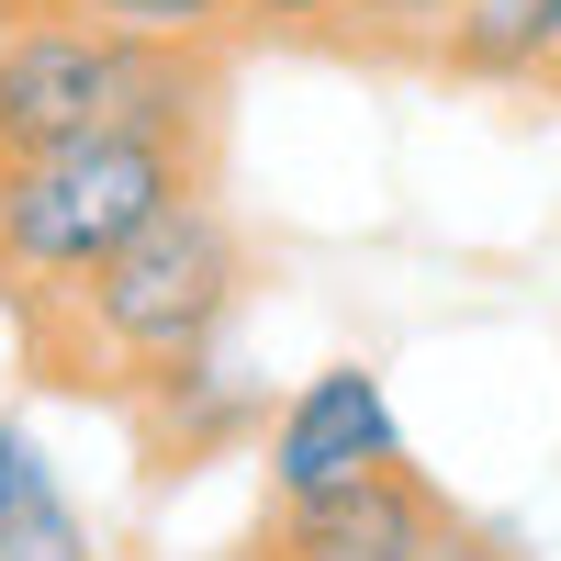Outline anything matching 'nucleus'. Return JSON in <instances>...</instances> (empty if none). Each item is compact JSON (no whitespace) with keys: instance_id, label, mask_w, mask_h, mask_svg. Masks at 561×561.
Segmentation results:
<instances>
[{"instance_id":"nucleus-3","label":"nucleus","mask_w":561,"mask_h":561,"mask_svg":"<svg viewBox=\"0 0 561 561\" xmlns=\"http://www.w3.org/2000/svg\"><path fill=\"white\" fill-rule=\"evenodd\" d=\"M237 45H169V34H102L57 12L0 23V147H79V135H225Z\"/></svg>"},{"instance_id":"nucleus-8","label":"nucleus","mask_w":561,"mask_h":561,"mask_svg":"<svg viewBox=\"0 0 561 561\" xmlns=\"http://www.w3.org/2000/svg\"><path fill=\"white\" fill-rule=\"evenodd\" d=\"M0 561H102L79 528V505L57 494V472L34 460V438L12 449V472H0Z\"/></svg>"},{"instance_id":"nucleus-9","label":"nucleus","mask_w":561,"mask_h":561,"mask_svg":"<svg viewBox=\"0 0 561 561\" xmlns=\"http://www.w3.org/2000/svg\"><path fill=\"white\" fill-rule=\"evenodd\" d=\"M12 12H57V23H102V34H169V45H237V0H0Z\"/></svg>"},{"instance_id":"nucleus-10","label":"nucleus","mask_w":561,"mask_h":561,"mask_svg":"<svg viewBox=\"0 0 561 561\" xmlns=\"http://www.w3.org/2000/svg\"><path fill=\"white\" fill-rule=\"evenodd\" d=\"M337 12L348 0H237V45H304V57H325Z\"/></svg>"},{"instance_id":"nucleus-1","label":"nucleus","mask_w":561,"mask_h":561,"mask_svg":"<svg viewBox=\"0 0 561 561\" xmlns=\"http://www.w3.org/2000/svg\"><path fill=\"white\" fill-rule=\"evenodd\" d=\"M237 293H248V237H237V214H225V192L203 180V192H180L169 214H147L124 248H102L68 293L12 314V337H23V370L45 393L135 415L169 370H192L225 337Z\"/></svg>"},{"instance_id":"nucleus-13","label":"nucleus","mask_w":561,"mask_h":561,"mask_svg":"<svg viewBox=\"0 0 561 561\" xmlns=\"http://www.w3.org/2000/svg\"><path fill=\"white\" fill-rule=\"evenodd\" d=\"M12 449H23V427H12V415H0V472H12Z\"/></svg>"},{"instance_id":"nucleus-6","label":"nucleus","mask_w":561,"mask_h":561,"mask_svg":"<svg viewBox=\"0 0 561 561\" xmlns=\"http://www.w3.org/2000/svg\"><path fill=\"white\" fill-rule=\"evenodd\" d=\"M539 34H550V0H449L438 79L449 90H528L539 79Z\"/></svg>"},{"instance_id":"nucleus-5","label":"nucleus","mask_w":561,"mask_h":561,"mask_svg":"<svg viewBox=\"0 0 561 561\" xmlns=\"http://www.w3.org/2000/svg\"><path fill=\"white\" fill-rule=\"evenodd\" d=\"M393 404L370 370H314V382L280 404V427H270V494H314V483H348L370 472V460H393Z\"/></svg>"},{"instance_id":"nucleus-4","label":"nucleus","mask_w":561,"mask_h":561,"mask_svg":"<svg viewBox=\"0 0 561 561\" xmlns=\"http://www.w3.org/2000/svg\"><path fill=\"white\" fill-rule=\"evenodd\" d=\"M460 505L415 472V460H370L348 483H314V494H270V517L248 528L237 561H404L427 528H449Z\"/></svg>"},{"instance_id":"nucleus-12","label":"nucleus","mask_w":561,"mask_h":561,"mask_svg":"<svg viewBox=\"0 0 561 561\" xmlns=\"http://www.w3.org/2000/svg\"><path fill=\"white\" fill-rule=\"evenodd\" d=\"M528 90H539V102H561V0H550V34H539V79H528Z\"/></svg>"},{"instance_id":"nucleus-11","label":"nucleus","mask_w":561,"mask_h":561,"mask_svg":"<svg viewBox=\"0 0 561 561\" xmlns=\"http://www.w3.org/2000/svg\"><path fill=\"white\" fill-rule=\"evenodd\" d=\"M404 561H517V550H505L494 528H472V517H449V528H427V539H415Z\"/></svg>"},{"instance_id":"nucleus-2","label":"nucleus","mask_w":561,"mask_h":561,"mask_svg":"<svg viewBox=\"0 0 561 561\" xmlns=\"http://www.w3.org/2000/svg\"><path fill=\"white\" fill-rule=\"evenodd\" d=\"M225 169V135L135 124V135H79V147H0V314H34L45 293L124 248L147 214L203 192Z\"/></svg>"},{"instance_id":"nucleus-7","label":"nucleus","mask_w":561,"mask_h":561,"mask_svg":"<svg viewBox=\"0 0 561 561\" xmlns=\"http://www.w3.org/2000/svg\"><path fill=\"white\" fill-rule=\"evenodd\" d=\"M438 34H449V0H348L325 57L348 68H393V79H438Z\"/></svg>"}]
</instances>
